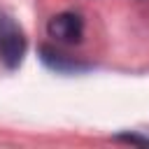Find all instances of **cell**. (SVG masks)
<instances>
[{"instance_id":"4","label":"cell","mask_w":149,"mask_h":149,"mask_svg":"<svg viewBox=\"0 0 149 149\" xmlns=\"http://www.w3.org/2000/svg\"><path fill=\"white\" fill-rule=\"evenodd\" d=\"M116 142H130V144H142V147H149V137L147 135H137V133H121V135H114Z\"/></svg>"},{"instance_id":"3","label":"cell","mask_w":149,"mask_h":149,"mask_svg":"<svg viewBox=\"0 0 149 149\" xmlns=\"http://www.w3.org/2000/svg\"><path fill=\"white\" fill-rule=\"evenodd\" d=\"M37 54H40V61L54 70V72H61V74H77V72H84L91 68V63L86 61H79L70 54H65L63 49H58L56 44H40L37 47Z\"/></svg>"},{"instance_id":"1","label":"cell","mask_w":149,"mask_h":149,"mask_svg":"<svg viewBox=\"0 0 149 149\" xmlns=\"http://www.w3.org/2000/svg\"><path fill=\"white\" fill-rule=\"evenodd\" d=\"M26 47L28 42L21 26L7 12H0V63L7 70H16L23 63Z\"/></svg>"},{"instance_id":"2","label":"cell","mask_w":149,"mask_h":149,"mask_svg":"<svg viewBox=\"0 0 149 149\" xmlns=\"http://www.w3.org/2000/svg\"><path fill=\"white\" fill-rule=\"evenodd\" d=\"M47 35L56 44H68V47L79 44L81 37H84V21L74 12H61V14H56V16L49 19Z\"/></svg>"}]
</instances>
